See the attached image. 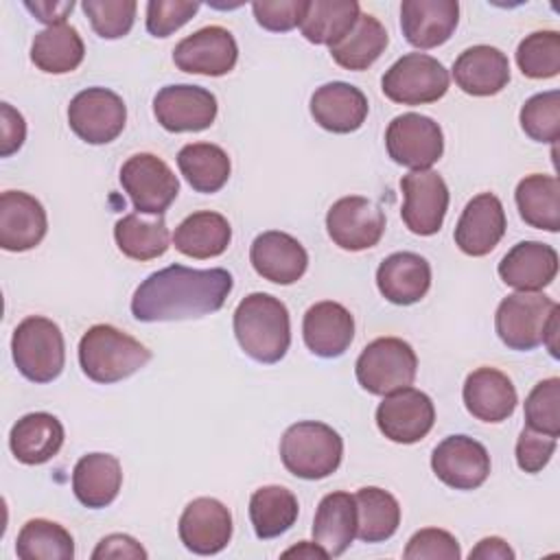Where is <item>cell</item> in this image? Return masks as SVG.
<instances>
[{
	"label": "cell",
	"instance_id": "cell-22",
	"mask_svg": "<svg viewBox=\"0 0 560 560\" xmlns=\"http://www.w3.org/2000/svg\"><path fill=\"white\" fill-rule=\"evenodd\" d=\"M48 230L44 206L28 192L4 190L0 195V247L26 252L42 243Z\"/></svg>",
	"mask_w": 560,
	"mask_h": 560
},
{
	"label": "cell",
	"instance_id": "cell-21",
	"mask_svg": "<svg viewBox=\"0 0 560 560\" xmlns=\"http://www.w3.org/2000/svg\"><path fill=\"white\" fill-rule=\"evenodd\" d=\"M459 22L457 0H405L400 4V28L405 39L429 50L451 39Z\"/></svg>",
	"mask_w": 560,
	"mask_h": 560
},
{
	"label": "cell",
	"instance_id": "cell-48",
	"mask_svg": "<svg viewBox=\"0 0 560 560\" xmlns=\"http://www.w3.org/2000/svg\"><path fill=\"white\" fill-rule=\"evenodd\" d=\"M308 0H258L252 2L256 22L271 33H287L300 26Z\"/></svg>",
	"mask_w": 560,
	"mask_h": 560
},
{
	"label": "cell",
	"instance_id": "cell-25",
	"mask_svg": "<svg viewBox=\"0 0 560 560\" xmlns=\"http://www.w3.org/2000/svg\"><path fill=\"white\" fill-rule=\"evenodd\" d=\"M302 335L313 354L335 359L350 348L354 337V319L343 304L324 300L304 313Z\"/></svg>",
	"mask_w": 560,
	"mask_h": 560
},
{
	"label": "cell",
	"instance_id": "cell-1",
	"mask_svg": "<svg viewBox=\"0 0 560 560\" xmlns=\"http://www.w3.org/2000/svg\"><path fill=\"white\" fill-rule=\"evenodd\" d=\"M234 278L228 269H190L171 265L138 284L131 298V315L138 322H177L217 313Z\"/></svg>",
	"mask_w": 560,
	"mask_h": 560
},
{
	"label": "cell",
	"instance_id": "cell-32",
	"mask_svg": "<svg viewBox=\"0 0 560 560\" xmlns=\"http://www.w3.org/2000/svg\"><path fill=\"white\" fill-rule=\"evenodd\" d=\"M232 241V228L228 219L212 210H199L188 214L173 232V245L184 256L206 260L221 256Z\"/></svg>",
	"mask_w": 560,
	"mask_h": 560
},
{
	"label": "cell",
	"instance_id": "cell-54",
	"mask_svg": "<svg viewBox=\"0 0 560 560\" xmlns=\"http://www.w3.org/2000/svg\"><path fill=\"white\" fill-rule=\"evenodd\" d=\"M282 556H284V558L298 556V558H306V560H313V558H322V560H326V558H330V556L326 553V549H322V547H319L315 540H313V542H308V540H302L300 545H295V547L287 549Z\"/></svg>",
	"mask_w": 560,
	"mask_h": 560
},
{
	"label": "cell",
	"instance_id": "cell-38",
	"mask_svg": "<svg viewBox=\"0 0 560 560\" xmlns=\"http://www.w3.org/2000/svg\"><path fill=\"white\" fill-rule=\"evenodd\" d=\"M354 503L359 540L383 542L396 534L400 525V505L394 494L376 486H365L357 490Z\"/></svg>",
	"mask_w": 560,
	"mask_h": 560
},
{
	"label": "cell",
	"instance_id": "cell-45",
	"mask_svg": "<svg viewBox=\"0 0 560 560\" xmlns=\"http://www.w3.org/2000/svg\"><path fill=\"white\" fill-rule=\"evenodd\" d=\"M81 9L98 37L118 39L131 31L138 4L136 0H83Z\"/></svg>",
	"mask_w": 560,
	"mask_h": 560
},
{
	"label": "cell",
	"instance_id": "cell-55",
	"mask_svg": "<svg viewBox=\"0 0 560 560\" xmlns=\"http://www.w3.org/2000/svg\"><path fill=\"white\" fill-rule=\"evenodd\" d=\"M558 317H560V306L551 313V317L547 322V328H545V335H542V343L547 346V350L553 359H558V328H560Z\"/></svg>",
	"mask_w": 560,
	"mask_h": 560
},
{
	"label": "cell",
	"instance_id": "cell-30",
	"mask_svg": "<svg viewBox=\"0 0 560 560\" xmlns=\"http://www.w3.org/2000/svg\"><path fill=\"white\" fill-rule=\"evenodd\" d=\"M122 468L109 453H88L72 470V490L81 505L101 510L107 508L120 492Z\"/></svg>",
	"mask_w": 560,
	"mask_h": 560
},
{
	"label": "cell",
	"instance_id": "cell-44",
	"mask_svg": "<svg viewBox=\"0 0 560 560\" xmlns=\"http://www.w3.org/2000/svg\"><path fill=\"white\" fill-rule=\"evenodd\" d=\"M525 422L529 429L560 435V378L551 376L534 385L525 398Z\"/></svg>",
	"mask_w": 560,
	"mask_h": 560
},
{
	"label": "cell",
	"instance_id": "cell-34",
	"mask_svg": "<svg viewBox=\"0 0 560 560\" xmlns=\"http://www.w3.org/2000/svg\"><path fill=\"white\" fill-rule=\"evenodd\" d=\"M85 46L79 31L70 24H57L39 31L31 44V61L48 74H66L81 66Z\"/></svg>",
	"mask_w": 560,
	"mask_h": 560
},
{
	"label": "cell",
	"instance_id": "cell-20",
	"mask_svg": "<svg viewBox=\"0 0 560 560\" xmlns=\"http://www.w3.org/2000/svg\"><path fill=\"white\" fill-rule=\"evenodd\" d=\"M249 262L260 278L276 284H293L304 276L308 254L291 234L269 230L254 238L249 247Z\"/></svg>",
	"mask_w": 560,
	"mask_h": 560
},
{
	"label": "cell",
	"instance_id": "cell-42",
	"mask_svg": "<svg viewBox=\"0 0 560 560\" xmlns=\"http://www.w3.org/2000/svg\"><path fill=\"white\" fill-rule=\"evenodd\" d=\"M518 70L529 79H551L560 72V33L534 31L516 48Z\"/></svg>",
	"mask_w": 560,
	"mask_h": 560
},
{
	"label": "cell",
	"instance_id": "cell-19",
	"mask_svg": "<svg viewBox=\"0 0 560 560\" xmlns=\"http://www.w3.org/2000/svg\"><path fill=\"white\" fill-rule=\"evenodd\" d=\"M505 210L497 195L479 192L459 214L455 225V245L468 256L490 254L505 234Z\"/></svg>",
	"mask_w": 560,
	"mask_h": 560
},
{
	"label": "cell",
	"instance_id": "cell-14",
	"mask_svg": "<svg viewBox=\"0 0 560 560\" xmlns=\"http://www.w3.org/2000/svg\"><path fill=\"white\" fill-rule=\"evenodd\" d=\"M326 230L337 247L346 252H363L381 241L385 232V214L368 197H341L326 214Z\"/></svg>",
	"mask_w": 560,
	"mask_h": 560
},
{
	"label": "cell",
	"instance_id": "cell-43",
	"mask_svg": "<svg viewBox=\"0 0 560 560\" xmlns=\"http://www.w3.org/2000/svg\"><path fill=\"white\" fill-rule=\"evenodd\" d=\"M523 131L536 142H556L560 138V92L549 90L527 98L518 114Z\"/></svg>",
	"mask_w": 560,
	"mask_h": 560
},
{
	"label": "cell",
	"instance_id": "cell-16",
	"mask_svg": "<svg viewBox=\"0 0 560 560\" xmlns=\"http://www.w3.org/2000/svg\"><path fill=\"white\" fill-rule=\"evenodd\" d=\"M238 59L234 35L223 26H203L186 35L173 50V61L182 72L223 77Z\"/></svg>",
	"mask_w": 560,
	"mask_h": 560
},
{
	"label": "cell",
	"instance_id": "cell-49",
	"mask_svg": "<svg viewBox=\"0 0 560 560\" xmlns=\"http://www.w3.org/2000/svg\"><path fill=\"white\" fill-rule=\"evenodd\" d=\"M556 444H558V438L525 427L518 433V440H516V464H518V468L523 472H529V475L540 472L549 464V459L556 451Z\"/></svg>",
	"mask_w": 560,
	"mask_h": 560
},
{
	"label": "cell",
	"instance_id": "cell-37",
	"mask_svg": "<svg viewBox=\"0 0 560 560\" xmlns=\"http://www.w3.org/2000/svg\"><path fill=\"white\" fill-rule=\"evenodd\" d=\"M359 15L357 0H308L300 31L311 44L332 46L357 24Z\"/></svg>",
	"mask_w": 560,
	"mask_h": 560
},
{
	"label": "cell",
	"instance_id": "cell-24",
	"mask_svg": "<svg viewBox=\"0 0 560 560\" xmlns=\"http://www.w3.org/2000/svg\"><path fill=\"white\" fill-rule=\"evenodd\" d=\"M462 398L468 413L481 422L508 420L518 402L516 387L508 374L488 365L477 368L466 376Z\"/></svg>",
	"mask_w": 560,
	"mask_h": 560
},
{
	"label": "cell",
	"instance_id": "cell-4",
	"mask_svg": "<svg viewBox=\"0 0 560 560\" xmlns=\"http://www.w3.org/2000/svg\"><path fill=\"white\" fill-rule=\"evenodd\" d=\"M343 457L341 435L317 420L291 424L280 440V459L284 468L300 479H324L332 475Z\"/></svg>",
	"mask_w": 560,
	"mask_h": 560
},
{
	"label": "cell",
	"instance_id": "cell-11",
	"mask_svg": "<svg viewBox=\"0 0 560 560\" xmlns=\"http://www.w3.org/2000/svg\"><path fill=\"white\" fill-rule=\"evenodd\" d=\"M127 122L122 98L107 88H85L68 105V125L88 144L116 140Z\"/></svg>",
	"mask_w": 560,
	"mask_h": 560
},
{
	"label": "cell",
	"instance_id": "cell-27",
	"mask_svg": "<svg viewBox=\"0 0 560 560\" xmlns=\"http://www.w3.org/2000/svg\"><path fill=\"white\" fill-rule=\"evenodd\" d=\"M376 287L392 304H416L431 287V265L413 252L389 254L376 269Z\"/></svg>",
	"mask_w": 560,
	"mask_h": 560
},
{
	"label": "cell",
	"instance_id": "cell-17",
	"mask_svg": "<svg viewBox=\"0 0 560 560\" xmlns=\"http://www.w3.org/2000/svg\"><path fill=\"white\" fill-rule=\"evenodd\" d=\"M431 468L444 486L475 490L490 475V455L481 442L468 435H448L433 448Z\"/></svg>",
	"mask_w": 560,
	"mask_h": 560
},
{
	"label": "cell",
	"instance_id": "cell-8",
	"mask_svg": "<svg viewBox=\"0 0 560 560\" xmlns=\"http://www.w3.org/2000/svg\"><path fill=\"white\" fill-rule=\"evenodd\" d=\"M558 304L538 291H516L501 300L494 313L499 339L518 352L534 350L542 343L547 322Z\"/></svg>",
	"mask_w": 560,
	"mask_h": 560
},
{
	"label": "cell",
	"instance_id": "cell-31",
	"mask_svg": "<svg viewBox=\"0 0 560 560\" xmlns=\"http://www.w3.org/2000/svg\"><path fill=\"white\" fill-rule=\"evenodd\" d=\"M357 538V503L350 492H328L315 512L313 540L330 558L341 556Z\"/></svg>",
	"mask_w": 560,
	"mask_h": 560
},
{
	"label": "cell",
	"instance_id": "cell-7",
	"mask_svg": "<svg viewBox=\"0 0 560 560\" xmlns=\"http://www.w3.org/2000/svg\"><path fill=\"white\" fill-rule=\"evenodd\" d=\"M448 70L431 55L407 52L396 59L381 79L383 94L398 105H427L448 90Z\"/></svg>",
	"mask_w": 560,
	"mask_h": 560
},
{
	"label": "cell",
	"instance_id": "cell-9",
	"mask_svg": "<svg viewBox=\"0 0 560 560\" xmlns=\"http://www.w3.org/2000/svg\"><path fill=\"white\" fill-rule=\"evenodd\" d=\"M120 186L140 214L162 217L179 192L177 175L153 153H133L120 166Z\"/></svg>",
	"mask_w": 560,
	"mask_h": 560
},
{
	"label": "cell",
	"instance_id": "cell-53",
	"mask_svg": "<svg viewBox=\"0 0 560 560\" xmlns=\"http://www.w3.org/2000/svg\"><path fill=\"white\" fill-rule=\"evenodd\" d=\"M468 558L470 560H512L514 551L503 538L488 536V538H481L475 549H470Z\"/></svg>",
	"mask_w": 560,
	"mask_h": 560
},
{
	"label": "cell",
	"instance_id": "cell-40",
	"mask_svg": "<svg viewBox=\"0 0 560 560\" xmlns=\"http://www.w3.org/2000/svg\"><path fill=\"white\" fill-rule=\"evenodd\" d=\"M300 512L295 494L284 486H262L249 499V521L260 540L276 538L291 529Z\"/></svg>",
	"mask_w": 560,
	"mask_h": 560
},
{
	"label": "cell",
	"instance_id": "cell-3",
	"mask_svg": "<svg viewBox=\"0 0 560 560\" xmlns=\"http://www.w3.org/2000/svg\"><path fill=\"white\" fill-rule=\"evenodd\" d=\"M151 361V350L112 324L90 326L79 341V365L94 383H118Z\"/></svg>",
	"mask_w": 560,
	"mask_h": 560
},
{
	"label": "cell",
	"instance_id": "cell-29",
	"mask_svg": "<svg viewBox=\"0 0 560 560\" xmlns=\"http://www.w3.org/2000/svg\"><path fill=\"white\" fill-rule=\"evenodd\" d=\"M63 444L61 422L46 411H33L22 416L9 433V448L13 457L26 466L46 464Z\"/></svg>",
	"mask_w": 560,
	"mask_h": 560
},
{
	"label": "cell",
	"instance_id": "cell-51",
	"mask_svg": "<svg viewBox=\"0 0 560 560\" xmlns=\"http://www.w3.org/2000/svg\"><path fill=\"white\" fill-rule=\"evenodd\" d=\"M107 558H114V560H120V558L144 560L147 551L136 538H131L127 534H109V536L101 538V542L92 551V560H107Z\"/></svg>",
	"mask_w": 560,
	"mask_h": 560
},
{
	"label": "cell",
	"instance_id": "cell-39",
	"mask_svg": "<svg viewBox=\"0 0 560 560\" xmlns=\"http://www.w3.org/2000/svg\"><path fill=\"white\" fill-rule=\"evenodd\" d=\"M114 238L118 249L131 260H153L160 258L171 243L168 228L162 217L144 219L140 212L125 214L114 225Z\"/></svg>",
	"mask_w": 560,
	"mask_h": 560
},
{
	"label": "cell",
	"instance_id": "cell-28",
	"mask_svg": "<svg viewBox=\"0 0 560 560\" xmlns=\"http://www.w3.org/2000/svg\"><path fill=\"white\" fill-rule=\"evenodd\" d=\"M453 79L470 96H492L508 85L510 61L499 48L477 44L459 52L453 63Z\"/></svg>",
	"mask_w": 560,
	"mask_h": 560
},
{
	"label": "cell",
	"instance_id": "cell-36",
	"mask_svg": "<svg viewBox=\"0 0 560 560\" xmlns=\"http://www.w3.org/2000/svg\"><path fill=\"white\" fill-rule=\"evenodd\" d=\"M177 166L192 190L206 195L221 190L228 184L232 171L228 153L212 142L184 144L177 153Z\"/></svg>",
	"mask_w": 560,
	"mask_h": 560
},
{
	"label": "cell",
	"instance_id": "cell-15",
	"mask_svg": "<svg viewBox=\"0 0 560 560\" xmlns=\"http://www.w3.org/2000/svg\"><path fill=\"white\" fill-rule=\"evenodd\" d=\"M153 114L166 131H203L217 118V96L201 85H164L153 96Z\"/></svg>",
	"mask_w": 560,
	"mask_h": 560
},
{
	"label": "cell",
	"instance_id": "cell-10",
	"mask_svg": "<svg viewBox=\"0 0 560 560\" xmlns=\"http://www.w3.org/2000/svg\"><path fill=\"white\" fill-rule=\"evenodd\" d=\"M385 147L396 164L427 171L442 158L444 136L433 118L407 112L387 125Z\"/></svg>",
	"mask_w": 560,
	"mask_h": 560
},
{
	"label": "cell",
	"instance_id": "cell-12",
	"mask_svg": "<svg viewBox=\"0 0 560 560\" xmlns=\"http://www.w3.org/2000/svg\"><path fill=\"white\" fill-rule=\"evenodd\" d=\"M433 400L411 385L383 396L376 407L378 431L396 444L420 442L433 429Z\"/></svg>",
	"mask_w": 560,
	"mask_h": 560
},
{
	"label": "cell",
	"instance_id": "cell-23",
	"mask_svg": "<svg viewBox=\"0 0 560 560\" xmlns=\"http://www.w3.org/2000/svg\"><path fill=\"white\" fill-rule=\"evenodd\" d=\"M365 94L346 81H330L319 85L311 96L313 120L332 133L357 131L368 118Z\"/></svg>",
	"mask_w": 560,
	"mask_h": 560
},
{
	"label": "cell",
	"instance_id": "cell-33",
	"mask_svg": "<svg viewBox=\"0 0 560 560\" xmlns=\"http://www.w3.org/2000/svg\"><path fill=\"white\" fill-rule=\"evenodd\" d=\"M521 219L545 232L560 230V182L553 175L532 173L514 190Z\"/></svg>",
	"mask_w": 560,
	"mask_h": 560
},
{
	"label": "cell",
	"instance_id": "cell-52",
	"mask_svg": "<svg viewBox=\"0 0 560 560\" xmlns=\"http://www.w3.org/2000/svg\"><path fill=\"white\" fill-rule=\"evenodd\" d=\"M24 7L35 15V20L48 24V26H57V24H66L68 13H72L74 2L66 0V2H24Z\"/></svg>",
	"mask_w": 560,
	"mask_h": 560
},
{
	"label": "cell",
	"instance_id": "cell-18",
	"mask_svg": "<svg viewBox=\"0 0 560 560\" xmlns=\"http://www.w3.org/2000/svg\"><path fill=\"white\" fill-rule=\"evenodd\" d=\"M177 534L188 551L214 556L223 551L232 538V514L219 499H192L179 516Z\"/></svg>",
	"mask_w": 560,
	"mask_h": 560
},
{
	"label": "cell",
	"instance_id": "cell-50",
	"mask_svg": "<svg viewBox=\"0 0 560 560\" xmlns=\"http://www.w3.org/2000/svg\"><path fill=\"white\" fill-rule=\"evenodd\" d=\"M26 138V122L24 116L11 107L9 103L0 105V155H13Z\"/></svg>",
	"mask_w": 560,
	"mask_h": 560
},
{
	"label": "cell",
	"instance_id": "cell-6",
	"mask_svg": "<svg viewBox=\"0 0 560 560\" xmlns=\"http://www.w3.org/2000/svg\"><path fill=\"white\" fill-rule=\"evenodd\" d=\"M416 372L418 357L413 348L398 337H378L370 341L354 363L359 385L374 396H387L396 389L409 387Z\"/></svg>",
	"mask_w": 560,
	"mask_h": 560
},
{
	"label": "cell",
	"instance_id": "cell-41",
	"mask_svg": "<svg viewBox=\"0 0 560 560\" xmlns=\"http://www.w3.org/2000/svg\"><path fill=\"white\" fill-rule=\"evenodd\" d=\"M15 553L22 560H72L74 540L63 525L48 518H31L18 534Z\"/></svg>",
	"mask_w": 560,
	"mask_h": 560
},
{
	"label": "cell",
	"instance_id": "cell-47",
	"mask_svg": "<svg viewBox=\"0 0 560 560\" xmlns=\"http://www.w3.org/2000/svg\"><path fill=\"white\" fill-rule=\"evenodd\" d=\"M199 7V2L188 0H151L147 2V31L153 37H168L182 28Z\"/></svg>",
	"mask_w": 560,
	"mask_h": 560
},
{
	"label": "cell",
	"instance_id": "cell-2",
	"mask_svg": "<svg viewBox=\"0 0 560 560\" xmlns=\"http://www.w3.org/2000/svg\"><path fill=\"white\" fill-rule=\"evenodd\" d=\"M234 337L258 363H278L291 346V319L282 300L269 293L245 295L234 311Z\"/></svg>",
	"mask_w": 560,
	"mask_h": 560
},
{
	"label": "cell",
	"instance_id": "cell-26",
	"mask_svg": "<svg viewBox=\"0 0 560 560\" xmlns=\"http://www.w3.org/2000/svg\"><path fill=\"white\" fill-rule=\"evenodd\" d=\"M497 271L516 291H540L558 273V252L540 241H521L501 258Z\"/></svg>",
	"mask_w": 560,
	"mask_h": 560
},
{
	"label": "cell",
	"instance_id": "cell-46",
	"mask_svg": "<svg viewBox=\"0 0 560 560\" xmlns=\"http://www.w3.org/2000/svg\"><path fill=\"white\" fill-rule=\"evenodd\" d=\"M405 560H459L462 549L453 534L438 527H424L416 532L405 551Z\"/></svg>",
	"mask_w": 560,
	"mask_h": 560
},
{
	"label": "cell",
	"instance_id": "cell-5",
	"mask_svg": "<svg viewBox=\"0 0 560 560\" xmlns=\"http://www.w3.org/2000/svg\"><path fill=\"white\" fill-rule=\"evenodd\" d=\"M11 354L18 372L33 383L55 381L66 363L61 328L42 315L24 317L11 337Z\"/></svg>",
	"mask_w": 560,
	"mask_h": 560
},
{
	"label": "cell",
	"instance_id": "cell-13",
	"mask_svg": "<svg viewBox=\"0 0 560 560\" xmlns=\"http://www.w3.org/2000/svg\"><path fill=\"white\" fill-rule=\"evenodd\" d=\"M400 190L405 197L400 217L409 232L431 236L440 232L448 210V186L438 171H411L402 175Z\"/></svg>",
	"mask_w": 560,
	"mask_h": 560
},
{
	"label": "cell",
	"instance_id": "cell-35",
	"mask_svg": "<svg viewBox=\"0 0 560 560\" xmlns=\"http://www.w3.org/2000/svg\"><path fill=\"white\" fill-rule=\"evenodd\" d=\"M385 26L370 13H361L357 24L330 46V57L346 70H368L387 48Z\"/></svg>",
	"mask_w": 560,
	"mask_h": 560
}]
</instances>
